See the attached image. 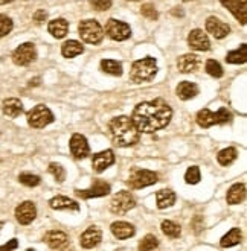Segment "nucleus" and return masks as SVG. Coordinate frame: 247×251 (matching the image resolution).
<instances>
[{
  "label": "nucleus",
  "mask_w": 247,
  "mask_h": 251,
  "mask_svg": "<svg viewBox=\"0 0 247 251\" xmlns=\"http://www.w3.org/2000/svg\"><path fill=\"white\" fill-rule=\"evenodd\" d=\"M157 247H159V241H157V238H156L154 234H147L140 241V244H139V248L140 250H154Z\"/></svg>",
  "instance_id": "58836bf2"
},
{
  "label": "nucleus",
  "mask_w": 247,
  "mask_h": 251,
  "mask_svg": "<svg viewBox=\"0 0 247 251\" xmlns=\"http://www.w3.org/2000/svg\"><path fill=\"white\" fill-rule=\"evenodd\" d=\"M110 131L114 145L118 146H132L139 142L140 132L135 126L133 121L127 116H119L114 117L110 122Z\"/></svg>",
  "instance_id": "f03ea898"
},
{
  "label": "nucleus",
  "mask_w": 247,
  "mask_h": 251,
  "mask_svg": "<svg viewBox=\"0 0 247 251\" xmlns=\"http://www.w3.org/2000/svg\"><path fill=\"white\" fill-rule=\"evenodd\" d=\"M48 19V12L45 9H38L35 14H34V22L35 23H43Z\"/></svg>",
  "instance_id": "79ce46f5"
},
{
  "label": "nucleus",
  "mask_w": 247,
  "mask_h": 251,
  "mask_svg": "<svg viewBox=\"0 0 247 251\" xmlns=\"http://www.w3.org/2000/svg\"><path fill=\"white\" fill-rule=\"evenodd\" d=\"M136 205V200L135 197L130 194L127 190H122V192H118L113 198H111V202H110V210L114 213V215H124L127 212H130L133 207Z\"/></svg>",
  "instance_id": "0eeeda50"
},
{
  "label": "nucleus",
  "mask_w": 247,
  "mask_h": 251,
  "mask_svg": "<svg viewBox=\"0 0 247 251\" xmlns=\"http://www.w3.org/2000/svg\"><path fill=\"white\" fill-rule=\"evenodd\" d=\"M49 32L52 37L55 38H64L67 31H69V23L64 19H55L52 22H49Z\"/></svg>",
  "instance_id": "b1692460"
},
{
  "label": "nucleus",
  "mask_w": 247,
  "mask_h": 251,
  "mask_svg": "<svg viewBox=\"0 0 247 251\" xmlns=\"http://www.w3.org/2000/svg\"><path fill=\"white\" fill-rule=\"evenodd\" d=\"M70 152L77 158H85L90 154V148L85 137L81 134H74L70 139Z\"/></svg>",
  "instance_id": "2eb2a0df"
},
{
  "label": "nucleus",
  "mask_w": 247,
  "mask_h": 251,
  "mask_svg": "<svg viewBox=\"0 0 247 251\" xmlns=\"http://www.w3.org/2000/svg\"><path fill=\"white\" fill-rule=\"evenodd\" d=\"M185 2H190V0H185Z\"/></svg>",
  "instance_id": "de8ad7c7"
},
{
  "label": "nucleus",
  "mask_w": 247,
  "mask_h": 251,
  "mask_svg": "<svg viewBox=\"0 0 247 251\" xmlns=\"http://www.w3.org/2000/svg\"><path fill=\"white\" fill-rule=\"evenodd\" d=\"M140 12H142V16H143L145 19H148V20H157V19H159V12L156 11V8H154L151 3H145V5H142Z\"/></svg>",
  "instance_id": "ea45409f"
},
{
  "label": "nucleus",
  "mask_w": 247,
  "mask_h": 251,
  "mask_svg": "<svg viewBox=\"0 0 247 251\" xmlns=\"http://www.w3.org/2000/svg\"><path fill=\"white\" fill-rule=\"evenodd\" d=\"M200 58L194 53H185L177 60V67L182 73H191L200 67Z\"/></svg>",
  "instance_id": "6ab92c4d"
},
{
  "label": "nucleus",
  "mask_w": 247,
  "mask_h": 251,
  "mask_svg": "<svg viewBox=\"0 0 247 251\" xmlns=\"http://www.w3.org/2000/svg\"><path fill=\"white\" fill-rule=\"evenodd\" d=\"M90 5L96 11H107L111 6V0H90Z\"/></svg>",
  "instance_id": "a19ab883"
},
{
  "label": "nucleus",
  "mask_w": 247,
  "mask_h": 251,
  "mask_svg": "<svg viewBox=\"0 0 247 251\" xmlns=\"http://www.w3.org/2000/svg\"><path fill=\"white\" fill-rule=\"evenodd\" d=\"M101 70L109 73L113 76H121L122 75V64L116 60H103L101 61Z\"/></svg>",
  "instance_id": "7c9ffc66"
},
{
  "label": "nucleus",
  "mask_w": 247,
  "mask_h": 251,
  "mask_svg": "<svg viewBox=\"0 0 247 251\" xmlns=\"http://www.w3.org/2000/svg\"><path fill=\"white\" fill-rule=\"evenodd\" d=\"M244 197H246V186L243 183H237L229 189L226 198L229 204H240L244 200Z\"/></svg>",
  "instance_id": "cd10ccee"
},
{
  "label": "nucleus",
  "mask_w": 247,
  "mask_h": 251,
  "mask_svg": "<svg viewBox=\"0 0 247 251\" xmlns=\"http://www.w3.org/2000/svg\"><path fill=\"white\" fill-rule=\"evenodd\" d=\"M17 239H12L11 242H8V244H5L3 247H0V248H3V250H14V248H17Z\"/></svg>",
  "instance_id": "37998d69"
},
{
  "label": "nucleus",
  "mask_w": 247,
  "mask_h": 251,
  "mask_svg": "<svg viewBox=\"0 0 247 251\" xmlns=\"http://www.w3.org/2000/svg\"><path fill=\"white\" fill-rule=\"evenodd\" d=\"M101 239H103V231H101V228H98L96 226H92L81 234V247L93 248L101 242Z\"/></svg>",
  "instance_id": "a211bd4d"
},
{
  "label": "nucleus",
  "mask_w": 247,
  "mask_h": 251,
  "mask_svg": "<svg viewBox=\"0 0 247 251\" xmlns=\"http://www.w3.org/2000/svg\"><path fill=\"white\" fill-rule=\"evenodd\" d=\"M106 34L114 41H124L132 35V29L125 22L110 19L106 25Z\"/></svg>",
  "instance_id": "1a4fd4ad"
},
{
  "label": "nucleus",
  "mask_w": 247,
  "mask_h": 251,
  "mask_svg": "<svg viewBox=\"0 0 247 251\" xmlns=\"http://www.w3.org/2000/svg\"><path fill=\"white\" fill-rule=\"evenodd\" d=\"M109 192H110V186L106 181L96 180L92 187L84 189V190H75V194L82 200H90V198H98V197H106L109 195Z\"/></svg>",
  "instance_id": "f8f14e48"
},
{
  "label": "nucleus",
  "mask_w": 247,
  "mask_h": 251,
  "mask_svg": "<svg viewBox=\"0 0 247 251\" xmlns=\"http://www.w3.org/2000/svg\"><path fill=\"white\" fill-rule=\"evenodd\" d=\"M161 228H162L164 234H166L168 238H179L180 233H182L180 226H177L176 223H172V221H164Z\"/></svg>",
  "instance_id": "473e14b6"
},
{
  "label": "nucleus",
  "mask_w": 247,
  "mask_h": 251,
  "mask_svg": "<svg viewBox=\"0 0 247 251\" xmlns=\"http://www.w3.org/2000/svg\"><path fill=\"white\" fill-rule=\"evenodd\" d=\"M113 163H114V154L111 150H106L103 152H98L92 158V166H93L95 172H103L109 166H111Z\"/></svg>",
  "instance_id": "f3484780"
},
{
  "label": "nucleus",
  "mask_w": 247,
  "mask_h": 251,
  "mask_svg": "<svg viewBox=\"0 0 247 251\" xmlns=\"http://www.w3.org/2000/svg\"><path fill=\"white\" fill-rule=\"evenodd\" d=\"M206 31L209 34H212L215 38H224L229 32H230V26L224 22H221L220 19H217V17H209L206 20Z\"/></svg>",
  "instance_id": "dca6fc26"
},
{
  "label": "nucleus",
  "mask_w": 247,
  "mask_h": 251,
  "mask_svg": "<svg viewBox=\"0 0 247 251\" xmlns=\"http://www.w3.org/2000/svg\"><path fill=\"white\" fill-rule=\"evenodd\" d=\"M226 61L230 64H244L247 61V44H241V48L227 53Z\"/></svg>",
  "instance_id": "c85d7f7f"
},
{
  "label": "nucleus",
  "mask_w": 247,
  "mask_h": 251,
  "mask_svg": "<svg viewBox=\"0 0 247 251\" xmlns=\"http://www.w3.org/2000/svg\"><path fill=\"white\" fill-rule=\"evenodd\" d=\"M157 183V174L148 169H135L130 174L127 184L132 189H143Z\"/></svg>",
  "instance_id": "6e6552de"
},
{
  "label": "nucleus",
  "mask_w": 247,
  "mask_h": 251,
  "mask_svg": "<svg viewBox=\"0 0 247 251\" xmlns=\"http://www.w3.org/2000/svg\"><path fill=\"white\" fill-rule=\"evenodd\" d=\"M19 181L22 183V184H25V186H27V187H35V186H38L40 184V176L38 175H34V174H20L19 175Z\"/></svg>",
  "instance_id": "72a5a7b5"
},
{
  "label": "nucleus",
  "mask_w": 247,
  "mask_h": 251,
  "mask_svg": "<svg viewBox=\"0 0 247 251\" xmlns=\"http://www.w3.org/2000/svg\"><path fill=\"white\" fill-rule=\"evenodd\" d=\"M221 5L227 8L241 25L247 22V0H220Z\"/></svg>",
  "instance_id": "9b49d317"
},
{
  "label": "nucleus",
  "mask_w": 247,
  "mask_h": 251,
  "mask_svg": "<svg viewBox=\"0 0 247 251\" xmlns=\"http://www.w3.org/2000/svg\"><path fill=\"white\" fill-rule=\"evenodd\" d=\"M172 117V110L164 99L140 102L132 114V121L139 132L151 134L154 131L165 128Z\"/></svg>",
  "instance_id": "f257e3e1"
},
{
  "label": "nucleus",
  "mask_w": 247,
  "mask_h": 251,
  "mask_svg": "<svg viewBox=\"0 0 247 251\" xmlns=\"http://www.w3.org/2000/svg\"><path fill=\"white\" fill-rule=\"evenodd\" d=\"M45 241L51 248L56 250V248H61L67 242V234L58 230H52L45 236Z\"/></svg>",
  "instance_id": "a878e982"
},
{
  "label": "nucleus",
  "mask_w": 247,
  "mask_h": 251,
  "mask_svg": "<svg viewBox=\"0 0 247 251\" xmlns=\"http://www.w3.org/2000/svg\"><path fill=\"white\" fill-rule=\"evenodd\" d=\"M177 96L182 99V100H190L192 98H195L198 95V87L197 84L194 82H190V81H183L177 85V90H176Z\"/></svg>",
  "instance_id": "5701e85b"
},
{
  "label": "nucleus",
  "mask_w": 247,
  "mask_h": 251,
  "mask_svg": "<svg viewBox=\"0 0 247 251\" xmlns=\"http://www.w3.org/2000/svg\"><path fill=\"white\" fill-rule=\"evenodd\" d=\"M35 216H37V209H35V204L32 201H25L16 209V218L23 226L31 224L35 219Z\"/></svg>",
  "instance_id": "ddd939ff"
},
{
  "label": "nucleus",
  "mask_w": 247,
  "mask_h": 251,
  "mask_svg": "<svg viewBox=\"0 0 247 251\" xmlns=\"http://www.w3.org/2000/svg\"><path fill=\"white\" fill-rule=\"evenodd\" d=\"M54 122V114L46 105H37L27 113V124L32 128H45Z\"/></svg>",
  "instance_id": "423d86ee"
},
{
  "label": "nucleus",
  "mask_w": 247,
  "mask_h": 251,
  "mask_svg": "<svg viewBox=\"0 0 247 251\" xmlns=\"http://www.w3.org/2000/svg\"><path fill=\"white\" fill-rule=\"evenodd\" d=\"M111 233L116 236L118 239H128L132 238V236L135 234V227L132 224L125 223V221H118V223H113L111 227H110Z\"/></svg>",
  "instance_id": "4be33fe9"
},
{
  "label": "nucleus",
  "mask_w": 247,
  "mask_h": 251,
  "mask_svg": "<svg viewBox=\"0 0 247 251\" xmlns=\"http://www.w3.org/2000/svg\"><path fill=\"white\" fill-rule=\"evenodd\" d=\"M237 150L235 148H226V150H221L219 152V155H217V160H219V163L223 165V166H229L230 163H234V161L237 160Z\"/></svg>",
  "instance_id": "2f4dec72"
},
{
  "label": "nucleus",
  "mask_w": 247,
  "mask_h": 251,
  "mask_svg": "<svg viewBox=\"0 0 247 251\" xmlns=\"http://www.w3.org/2000/svg\"><path fill=\"white\" fill-rule=\"evenodd\" d=\"M2 111L5 116L11 117V119H14V117H17L23 113V104L22 100L17 99V98H9V99H5L3 104H2Z\"/></svg>",
  "instance_id": "aec40b11"
},
{
  "label": "nucleus",
  "mask_w": 247,
  "mask_h": 251,
  "mask_svg": "<svg viewBox=\"0 0 247 251\" xmlns=\"http://www.w3.org/2000/svg\"><path fill=\"white\" fill-rule=\"evenodd\" d=\"M80 37L90 44H98L104 38V29L96 20H82L78 26Z\"/></svg>",
  "instance_id": "39448f33"
},
{
  "label": "nucleus",
  "mask_w": 247,
  "mask_h": 251,
  "mask_svg": "<svg viewBox=\"0 0 247 251\" xmlns=\"http://www.w3.org/2000/svg\"><path fill=\"white\" fill-rule=\"evenodd\" d=\"M49 205L51 209L54 210H74V212H78L80 210V204L74 200L70 198H66V197H55L49 201Z\"/></svg>",
  "instance_id": "412c9836"
},
{
  "label": "nucleus",
  "mask_w": 247,
  "mask_h": 251,
  "mask_svg": "<svg viewBox=\"0 0 247 251\" xmlns=\"http://www.w3.org/2000/svg\"><path fill=\"white\" fill-rule=\"evenodd\" d=\"M84 52V46L77 40H69L61 46V53L66 58H74Z\"/></svg>",
  "instance_id": "bb28decb"
},
{
  "label": "nucleus",
  "mask_w": 247,
  "mask_h": 251,
  "mask_svg": "<svg viewBox=\"0 0 247 251\" xmlns=\"http://www.w3.org/2000/svg\"><path fill=\"white\" fill-rule=\"evenodd\" d=\"M188 44H190L191 49L200 50V52L209 50L211 48V41L201 29H194V31H191V34L188 35Z\"/></svg>",
  "instance_id": "4468645a"
},
{
  "label": "nucleus",
  "mask_w": 247,
  "mask_h": 251,
  "mask_svg": "<svg viewBox=\"0 0 247 251\" xmlns=\"http://www.w3.org/2000/svg\"><path fill=\"white\" fill-rule=\"evenodd\" d=\"M197 124L201 128H209L212 125H223V124H229L232 121V114L230 111H227L226 108H220L217 113H212L208 108H203L197 113Z\"/></svg>",
  "instance_id": "20e7f679"
},
{
  "label": "nucleus",
  "mask_w": 247,
  "mask_h": 251,
  "mask_svg": "<svg viewBox=\"0 0 247 251\" xmlns=\"http://www.w3.org/2000/svg\"><path fill=\"white\" fill-rule=\"evenodd\" d=\"M200 178H201V174L197 166H191L185 174V181L188 184H197L200 181Z\"/></svg>",
  "instance_id": "e433bc0d"
},
{
  "label": "nucleus",
  "mask_w": 247,
  "mask_h": 251,
  "mask_svg": "<svg viewBox=\"0 0 247 251\" xmlns=\"http://www.w3.org/2000/svg\"><path fill=\"white\" fill-rule=\"evenodd\" d=\"M37 58V50L32 43H23L12 52V61L17 66H27Z\"/></svg>",
  "instance_id": "9d476101"
},
{
  "label": "nucleus",
  "mask_w": 247,
  "mask_h": 251,
  "mask_svg": "<svg viewBox=\"0 0 247 251\" xmlns=\"http://www.w3.org/2000/svg\"><path fill=\"white\" fill-rule=\"evenodd\" d=\"M206 72L214 78H221L223 76V67L220 66L219 61H215V60H209L206 63Z\"/></svg>",
  "instance_id": "c9c22d12"
},
{
  "label": "nucleus",
  "mask_w": 247,
  "mask_h": 251,
  "mask_svg": "<svg viewBox=\"0 0 247 251\" xmlns=\"http://www.w3.org/2000/svg\"><path fill=\"white\" fill-rule=\"evenodd\" d=\"M241 238H243L241 230L235 227V228H232L227 234H224V236H223L221 241H220V245H221L223 248L234 247V245H237V244H240V242H241Z\"/></svg>",
  "instance_id": "c756f323"
},
{
  "label": "nucleus",
  "mask_w": 247,
  "mask_h": 251,
  "mask_svg": "<svg viewBox=\"0 0 247 251\" xmlns=\"http://www.w3.org/2000/svg\"><path fill=\"white\" fill-rule=\"evenodd\" d=\"M156 73H157L156 58L147 56V58H142V60H137L133 63L132 70H130V79L136 84L147 82L156 76Z\"/></svg>",
  "instance_id": "7ed1b4c3"
},
{
  "label": "nucleus",
  "mask_w": 247,
  "mask_h": 251,
  "mask_svg": "<svg viewBox=\"0 0 247 251\" xmlns=\"http://www.w3.org/2000/svg\"><path fill=\"white\" fill-rule=\"evenodd\" d=\"M14 27V23L12 20L8 17V16H3V14H0V38L8 35Z\"/></svg>",
  "instance_id": "4c0bfd02"
},
{
  "label": "nucleus",
  "mask_w": 247,
  "mask_h": 251,
  "mask_svg": "<svg viewBox=\"0 0 247 251\" xmlns=\"http://www.w3.org/2000/svg\"><path fill=\"white\" fill-rule=\"evenodd\" d=\"M49 172L54 175V178L58 183H63L66 180V171H64V168L60 163H51L49 165Z\"/></svg>",
  "instance_id": "f704fd0d"
},
{
  "label": "nucleus",
  "mask_w": 247,
  "mask_h": 251,
  "mask_svg": "<svg viewBox=\"0 0 247 251\" xmlns=\"http://www.w3.org/2000/svg\"><path fill=\"white\" fill-rule=\"evenodd\" d=\"M2 227H3V223H2V221H0V230H2Z\"/></svg>",
  "instance_id": "49530a36"
},
{
  "label": "nucleus",
  "mask_w": 247,
  "mask_h": 251,
  "mask_svg": "<svg viewBox=\"0 0 247 251\" xmlns=\"http://www.w3.org/2000/svg\"><path fill=\"white\" fill-rule=\"evenodd\" d=\"M156 200H157L159 209H166V207H171V205L176 202V194L169 189H162L156 194Z\"/></svg>",
  "instance_id": "393cba45"
},
{
  "label": "nucleus",
  "mask_w": 247,
  "mask_h": 251,
  "mask_svg": "<svg viewBox=\"0 0 247 251\" xmlns=\"http://www.w3.org/2000/svg\"><path fill=\"white\" fill-rule=\"evenodd\" d=\"M11 2H12V0H0V5H8Z\"/></svg>",
  "instance_id": "a18cd8bd"
},
{
  "label": "nucleus",
  "mask_w": 247,
  "mask_h": 251,
  "mask_svg": "<svg viewBox=\"0 0 247 251\" xmlns=\"http://www.w3.org/2000/svg\"><path fill=\"white\" fill-rule=\"evenodd\" d=\"M171 14H172L174 17H183V16H185L183 9H182V8H177V6H176V8H174V9L171 11Z\"/></svg>",
  "instance_id": "c03bdc74"
}]
</instances>
